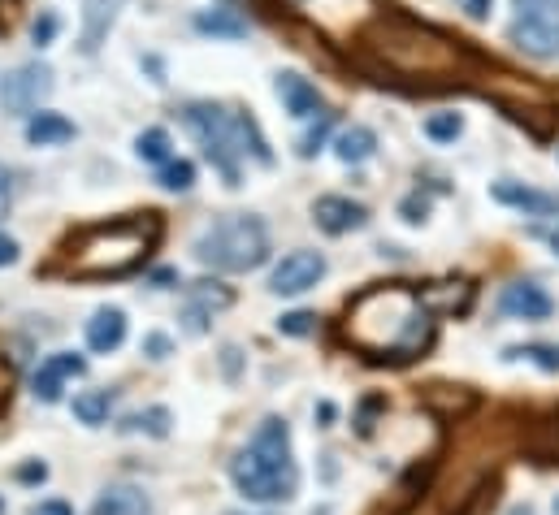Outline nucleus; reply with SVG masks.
Returning a JSON list of instances; mask_svg holds the SVG:
<instances>
[{
    "mask_svg": "<svg viewBox=\"0 0 559 515\" xmlns=\"http://www.w3.org/2000/svg\"><path fill=\"white\" fill-rule=\"evenodd\" d=\"M31 515H74V511H70V503H61V498H48V503L31 507Z\"/></svg>",
    "mask_w": 559,
    "mask_h": 515,
    "instance_id": "nucleus-38",
    "label": "nucleus"
},
{
    "mask_svg": "<svg viewBox=\"0 0 559 515\" xmlns=\"http://www.w3.org/2000/svg\"><path fill=\"white\" fill-rule=\"evenodd\" d=\"M109 407H113V394L109 390H83V394H74V416L83 420V425H104L109 420Z\"/></svg>",
    "mask_w": 559,
    "mask_h": 515,
    "instance_id": "nucleus-22",
    "label": "nucleus"
},
{
    "mask_svg": "<svg viewBox=\"0 0 559 515\" xmlns=\"http://www.w3.org/2000/svg\"><path fill=\"white\" fill-rule=\"evenodd\" d=\"M555 515H559V498H555Z\"/></svg>",
    "mask_w": 559,
    "mask_h": 515,
    "instance_id": "nucleus-42",
    "label": "nucleus"
},
{
    "mask_svg": "<svg viewBox=\"0 0 559 515\" xmlns=\"http://www.w3.org/2000/svg\"><path fill=\"white\" fill-rule=\"evenodd\" d=\"M148 498H143L139 490H130V485H117V490L100 494L96 507H91V515H148Z\"/></svg>",
    "mask_w": 559,
    "mask_h": 515,
    "instance_id": "nucleus-20",
    "label": "nucleus"
},
{
    "mask_svg": "<svg viewBox=\"0 0 559 515\" xmlns=\"http://www.w3.org/2000/svg\"><path fill=\"white\" fill-rule=\"evenodd\" d=\"M425 213H429V204L421 200V195H412V200H403V217H408V221H425Z\"/></svg>",
    "mask_w": 559,
    "mask_h": 515,
    "instance_id": "nucleus-37",
    "label": "nucleus"
},
{
    "mask_svg": "<svg viewBox=\"0 0 559 515\" xmlns=\"http://www.w3.org/2000/svg\"><path fill=\"white\" fill-rule=\"evenodd\" d=\"M507 355H512V360H516V355H529V360L542 364L546 373H559V351L555 347H525V351H507Z\"/></svg>",
    "mask_w": 559,
    "mask_h": 515,
    "instance_id": "nucleus-30",
    "label": "nucleus"
},
{
    "mask_svg": "<svg viewBox=\"0 0 559 515\" xmlns=\"http://www.w3.org/2000/svg\"><path fill=\"white\" fill-rule=\"evenodd\" d=\"M0 515H5V503H0Z\"/></svg>",
    "mask_w": 559,
    "mask_h": 515,
    "instance_id": "nucleus-43",
    "label": "nucleus"
},
{
    "mask_svg": "<svg viewBox=\"0 0 559 515\" xmlns=\"http://www.w3.org/2000/svg\"><path fill=\"white\" fill-rule=\"evenodd\" d=\"M135 152H139V161H148V165H165L169 161V135L161 126H148L135 139Z\"/></svg>",
    "mask_w": 559,
    "mask_h": 515,
    "instance_id": "nucleus-24",
    "label": "nucleus"
},
{
    "mask_svg": "<svg viewBox=\"0 0 559 515\" xmlns=\"http://www.w3.org/2000/svg\"><path fill=\"white\" fill-rule=\"evenodd\" d=\"M26 139H31L35 148L70 143L74 139V122H65L61 113H35V117H26Z\"/></svg>",
    "mask_w": 559,
    "mask_h": 515,
    "instance_id": "nucleus-19",
    "label": "nucleus"
},
{
    "mask_svg": "<svg viewBox=\"0 0 559 515\" xmlns=\"http://www.w3.org/2000/svg\"><path fill=\"white\" fill-rule=\"evenodd\" d=\"M455 5H460L464 13H468V18H490V0H455Z\"/></svg>",
    "mask_w": 559,
    "mask_h": 515,
    "instance_id": "nucleus-36",
    "label": "nucleus"
},
{
    "mask_svg": "<svg viewBox=\"0 0 559 515\" xmlns=\"http://www.w3.org/2000/svg\"><path fill=\"white\" fill-rule=\"evenodd\" d=\"M126 338V312L122 308H100L87 321V347L91 351H117Z\"/></svg>",
    "mask_w": 559,
    "mask_h": 515,
    "instance_id": "nucleus-17",
    "label": "nucleus"
},
{
    "mask_svg": "<svg viewBox=\"0 0 559 515\" xmlns=\"http://www.w3.org/2000/svg\"><path fill=\"white\" fill-rule=\"evenodd\" d=\"M551 247H555V256H559V226L551 230Z\"/></svg>",
    "mask_w": 559,
    "mask_h": 515,
    "instance_id": "nucleus-40",
    "label": "nucleus"
},
{
    "mask_svg": "<svg viewBox=\"0 0 559 515\" xmlns=\"http://www.w3.org/2000/svg\"><path fill=\"white\" fill-rule=\"evenodd\" d=\"M252 451H256V455H265L269 464H282V468H291L295 459H291V429H286V420L269 416L265 425L256 429V438H252Z\"/></svg>",
    "mask_w": 559,
    "mask_h": 515,
    "instance_id": "nucleus-16",
    "label": "nucleus"
},
{
    "mask_svg": "<svg viewBox=\"0 0 559 515\" xmlns=\"http://www.w3.org/2000/svg\"><path fill=\"white\" fill-rule=\"evenodd\" d=\"M13 260H18V243L9 234H0V264H13Z\"/></svg>",
    "mask_w": 559,
    "mask_h": 515,
    "instance_id": "nucleus-39",
    "label": "nucleus"
},
{
    "mask_svg": "<svg viewBox=\"0 0 559 515\" xmlns=\"http://www.w3.org/2000/svg\"><path fill=\"white\" fill-rule=\"evenodd\" d=\"M230 481L239 485V494L252 498V503H286V498H295V490H299L295 464L291 468L269 464V459L256 455L252 446L230 459Z\"/></svg>",
    "mask_w": 559,
    "mask_h": 515,
    "instance_id": "nucleus-6",
    "label": "nucleus"
},
{
    "mask_svg": "<svg viewBox=\"0 0 559 515\" xmlns=\"http://www.w3.org/2000/svg\"><path fill=\"white\" fill-rule=\"evenodd\" d=\"M52 91V70L48 65H18V70H9L0 78V104H5V113H22V117H35V109L48 100Z\"/></svg>",
    "mask_w": 559,
    "mask_h": 515,
    "instance_id": "nucleus-8",
    "label": "nucleus"
},
{
    "mask_svg": "<svg viewBox=\"0 0 559 515\" xmlns=\"http://www.w3.org/2000/svg\"><path fill=\"white\" fill-rule=\"evenodd\" d=\"M161 187L165 191H191L195 187V165L191 161H165L161 165Z\"/></svg>",
    "mask_w": 559,
    "mask_h": 515,
    "instance_id": "nucleus-26",
    "label": "nucleus"
},
{
    "mask_svg": "<svg viewBox=\"0 0 559 515\" xmlns=\"http://www.w3.org/2000/svg\"><path fill=\"white\" fill-rule=\"evenodd\" d=\"M9 399H13V364L0 355V416L9 412Z\"/></svg>",
    "mask_w": 559,
    "mask_h": 515,
    "instance_id": "nucleus-31",
    "label": "nucleus"
},
{
    "mask_svg": "<svg viewBox=\"0 0 559 515\" xmlns=\"http://www.w3.org/2000/svg\"><path fill=\"white\" fill-rule=\"evenodd\" d=\"M325 277V256L321 252H291L278 260V269L269 277L273 295H304Z\"/></svg>",
    "mask_w": 559,
    "mask_h": 515,
    "instance_id": "nucleus-9",
    "label": "nucleus"
},
{
    "mask_svg": "<svg viewBox=\"0 0 559 515\" xmlns=\"http://www.w3.org/2000/svg\"><path fill=\"white\" fill-rule=\"evenodd\" d=\"M143 351H148L152 360H165V355H169V338L165 334H148V338H143Z\"/></svg>",
    "mask_w": 559,
    "mask_h": 515,
    "instance_id": "nucleus-34",
    "label": "nucleus"
},
{
    "mask_svg": "<svg viewBox=\"0 0 559 515\" xmlns=\"http://www.w3.org/2000/svg\"><path fill=\"white\" fill-rule=\"evenodd\" d=\"M347 338L373 364H408L429 351L434 321L421 308V295L403 282L369 286L347 308Z\"/></svg>",
    "mask_w": 559,
    "mask_h": 515,
    "instance_id": "nucleus-1",
    "label": "nucleus"
},
{
    "mask_svg": "<svg viewBox=\"0 0 559 515\" xmlns=\"http://www.w3.org/2000/svg\"><path fill=\"white\" fill-rule=\"evenodd\" d=\"M278 329H282V334H291V338H304V334L317 329V316H312V312H286L278 321Z\"/></svg>",
    "mask_w": 559,
    "mask_h": 515,
    "instance_id": "nucleus-29",
    "label": "nucleus"
},
{
    "mask_svg": "<svg viewBox=\"0 0 559 515\" xmlns=\"http://www.w3.org/2000/svg\"><path fill=\"white\" fill-rule=\"evenodd\" d=\"M334 152H338V161L360 165V161H369V156L377 152V135L369 126H351V130H343V135L334 139Z\"/></svg>",
    "mask_w": 559,
    "mask_h": 515,
    "instance_id": "nucleus-21",
    "label": "nucleus"
},
{
    "mask_svg": "<svg viewBox=\"0 0 559 515\" xmlns=\"http://www.w3.org/2000/svg\"><path fill=\"white\" fill-rule=\"evenodd\" d=\"M31 35H35V44H39V48L52 44V35H57V18H52V13H44V18H35Z\"/></svg>",
    "mask_w": 559,
    "mask_h": 515,
    "instance_id": "nucleus-32",
    "label": "nucleus"
},
{
    "mask_svg": "<svg viewBox=\"0 0 559 515\" xmlns=\"http://www.w3.org/2000/svg\"><path fill=\"white\" fill-rule=\"evenodd\" d=\"M161 243V217L135 213L117 221H96L78 230L65 247V273L78 282H117L148 264V256Z\"/></svg>",
    "mask_w": 559,
    "mask_h": 515,
    "instance_id": "nucleus-2",
    "label": "nucleus"
},
{
    "mask_svg": "<svg viewBox=\"0 0 559 515\" xmlns=\"http://www.w3.org/2000/svg\"><path fill=\"white\" fill-rule=\"evenodd\" d=\"M126 429H148L152 438H165V433H169V412H165V407L139 412V416H130V425H126Z\"/></svg>",
    "mask_w": 559,
    "mask_h": 515,
    "instance_id": "nucleus-28",
    "label": "nucleus"
},
{
    "mask_svg": "<svg viewBox=\"0 0 559 515\" xmlns=\"http://www.w3.org/2000/svg\"><path fill=\"white\" fill-rule=\"evenodd\" d=\"M312 221H317L325 234H351L369 221V208L347 200V195H321V200L312 204Z\"/></svg>",
    "mask_w": 559,
    "mask_h": 515,
    "instance_id": "nucleus-11",
    "label": "nucleus"
},
{
    "mask_svg": "<svg viewBox=\"0 0 559 515\" xmlns=\"http://www.w3.org/2000/svg\"><path fill=\"white\" fill-rule=\"evenodd\" d=\"M278 96L286 104V113L291 117H325V104L317 96V87L308 83V78H299V74H278Z\"/></svg>",
    "mask_w": 559,
    "mask_h": 515,
    "instance_id": "nucleus-14",
    "label": "nucleus"
},
{
    "mask_svg": "<svg viewBox=\"0 0 559 515\" xmlns=\"http://www.w3.org/2000/svg\"><path fill=\"white\" fill-rule=\"evenodd\" d=\"M477 390L468 386H425L421 390V407L434 412L438 420H464L468 412H477Z\"/></svg>",
    "mask_w": 559,
    "mask_h": 515,
    "instance_id": "nucleus-13",
    "label": "nucleus"
},
{
    "mask_svg": "<svg viewBox=\"0 0 559 515\" xmlns=\"http://www.w3.org/2000/svg\"><path fill=\"white\" fill-rule=\"evenodd\" d=\"M83 373H87V360H83V355H74V351L48 355V360L39 364V373H35V399H39V403H57L65 381H70V377H83Z\"/></svg>",
    "mask_w": 559,
    "mask_h": 515,
    "instance_id": "nucleus-10",
    "label": "nucleus"
},
{
    "mask_svg": "<svg viewBox=\"0 0 559 515\" xmlns=\"http://www.w3.org/2000/svg\"><path fill=\"white\" fill-rule=\"evenodd\" d=\"M195 256L221 273H252L269 260V234L256 217L234 213V217H221L217 226H208L195 239Z\"/></svg>",
    "mask_w": 559,
    "mask_h": 515,
    "instance_id": "nucleus-5",
    "label": "nucleus"
},
{
    "mask_svg": "<svg viewBox=\"0 0 559 515\" xmlns=\"http://www.w3.org/2000/svg\"><path fill=\"white\" fill-rule=\"evenodd\" d=\"M494 490H499V485H494V481H481L477 490L464 498V507L455 511V515H486V511L494 507Z\"/></svg>",
    "mask_w": 559,
    "mask_h": 515,
    "instance_id": "nucleus-27",
    "label": "nucleus"
},
{
    "mask_svg": "<svg viewBox=\"0 0 559 515\" xmlns=\"http://www.w3.org/2000/svg\"><path fill=\"white\" fill-rule=\"evenodd\" d=\"M512 515H533V507H516V511H512Z\"/></svg>",
    "mask_w": 559,
    "mask_h": 515,
    "instance_id": "nucleus-41",
    "label": "nucleus"
},
{
    "mask_svg": "<svg viewBox=\"0 0 559 515\" xmlns=\"http://www.w3.org/2000/svg\"><path fill=\"white\" fill-rule=\"evenodd\" d=\"M512 44L533 61L559 57V0H516Z\"/></svg>",
    "mask_w": 559,
    "mask_h": 515,
    "instance_id": "nucleus-7",
    "label": "nucleus"
},
{
    "mask_svg": "<svg viewBox=\"0 0 559 515\" xmlns=\"http://www.w3.org/2000/svg\"><path fill=\"white\" fill-rule=\"evenodd\" d=\"M364 44L386 61V70L408 74V78H460V70H464V52L447 35L429 31V26H416V22H403V18L373 22L364 31Z\"/></svg>",
    "mask_w": 559,
    "mask_h": 515,
    "instance_id": "nucleus-3",
    "label": "nucleus"
},
{
    "mask_svg": "<svg viewBox=\"0 0 559 515\" xmlns=\"http://www.w3.org/2000/svg\"><path fill=\"white\" fill-rule=\"evenodd\" d=\"M195 31L221 35V39H239L247 31V22L234 18V13H226V9H213V13H195Z\"/></svg>",
    "mask_w": 559,
    "mask_h": 515,
    "instance_id": "nucleus-23",
    "label": "nucleus"
},
{
    "mask_svg": "<svg viewBox=\"0 0 559 515\" xmlns=\"http://www.w3.org/2000/svg\"><path fill=\"white\" fill-rule=\"evenodd\" d=\"M182 117H187L191 135L204 143V152L221 165V174L230 182L239 178V161L247 152H252L256 161H269V148H265V139H260L252 117H239V113L221 109V104H187Z\"/></svg>",
    "mask_w": 559,
    "mask_h": 515,
    "instance_id": "nucleus-4",
    "label": "nucleus"
},
{
    "mask_svg": "<svg viewBox=\"0 0 559 515\" xmlns=\"http://www.w3.org/2000/svg\"><path fill=\"white\" fill-rule=\"evenodd\" d=\"M18 481H22V485H44V481H48V468H44V464H22V468H18Z\"/></svg>",
    "mask_w": 559,
    "mask_h": 515,
    "instance_id": "nucleus-33",
    "label": "nucleus"
},
{
    "mask_svg": "<svg viewBox=\"0 0 559 515\" xmlns=\"http://www.w3.org/2000/svg\"><path fill=\"white\" fill-rule=\"evenodd\" d=\"M499 308L507 316H520V321H546V316L555 312V299L546 295L538 282H512V286L503 290Z\"/></svg>",
    "mask_w": 559,
    "mask_h": 515,
    "instance_id": "nucleus-12",
    "label": "nucleus"
},
{
    "mask_svg": "<svg viewBox=\"0 0 559 515\" xmlns=\"http://www.w3.org/2000/svg\"><path fill=\"white\" fill-rule=\"evenodd\" d=\"M425 135L434 139V143H455L464 135V117L460 113H434L425 122Z\"/></svg>",
    "mask_w": 559,
    "mask_h": 515,
    "instance_id": "nucleus-25",
    "label": "nucleus"
},
{
    "mask_svg": "<svg viewBox=\"0 0 559 515\" xmlns=\"http://www.w3.org/2000/svg\"><path fill=\"white\" fill-rule=\"evenodd\" d=\"M230 303H234V295L221 282H195L191 286V303H187V329H191V334H200L208 316L221 312V308H230Z\"/></svg>",
    "mask_w": 559,
    "mask_h": 515,
    "instance_id": "nucleus-15",
    "label": "nucleus"
},
{
    "mask_svg": "<svg viewBox=\"0 0 559 515\" xmlns=\"http://www.w3.org/2000/svg\"><path fill=\"white\" fill-rule=\"evenodd\" d=\"M9 200H13V174L0 165V217L9 213Z\"/></svg>",
    "mask_w": 559,
    "mask_h": 515,
    "instance_id": "nucleus-35",
    "label": "nucleus"
},
{
    "mask_svg": "<svg viewBox=\"0 0 559 515\" xmlns=\"http://www.w3.org/2000/svg\"><path fill=\"white\" fill-rule=\"evenodd\" d=\"M494 200L499 204H512V208H525V213H555L559 200L555 195H542V191H529L520 182H494Z\"/></svg>",
    "mask_w": 559,
    "mask_h": 515,
    "instance_id": "nucleus-18",
    "label": "nucleus"
}]
</instances>
